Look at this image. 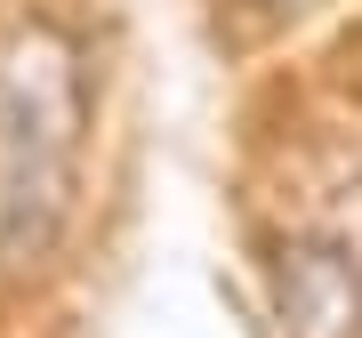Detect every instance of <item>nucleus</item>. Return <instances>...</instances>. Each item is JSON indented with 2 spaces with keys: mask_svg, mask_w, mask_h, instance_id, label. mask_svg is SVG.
<instances>
[{
  "mask_svg": "<svg viewBox=\"0 0 362 338\" xmlns=\"http://www.w3.org/2000/svg\"><path fill=\"white\" fill-rule=\"evenodd\" d=\"M250 8H298V0H250Z\"/></svg>",
  "mask_w": 362,
  "mask_h": 338,
  "instance_id": "7ed1b4c3",
  "label": "nucleus"
},
{
  "mask_svg": "<svg viewBox=\"0 0 362 338\" xmlns=\"http://www.w3.org/2000/svg\"><path fill=\"white\" fill-rule=\"evenodd\" d=\"M274 330L362 338V250L338 234H290L274 250Z\"/></svg>",
  "mask_w": 362,
  "mask_h": 338,
  "instance_id": "f03ea898",
  "label": "nucleus"
},
{
  "mask_svg": "<svg viewBox=\"0 0 362 338\" xmlns=\"http://www.w3.org/2000/svg\"><path fill=\"white\" fill-rule=\"evenodd\" d=\"M89 137V65L57 16H16L0 40V266L25 274L57 250Z\"/></svg>",
  "mask_w": 362,
  "mask_h": 338,
  "instance_id": "f257e3e1",
  "label": "nucleus"
}]
</instances>
